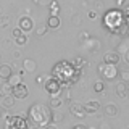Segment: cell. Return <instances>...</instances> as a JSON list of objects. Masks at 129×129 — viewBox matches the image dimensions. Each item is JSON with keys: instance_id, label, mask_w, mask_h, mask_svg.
Segmentation results:
<instances>
[{"instance_id": "cell-42", "label": "cell", "mask_w": 129, "mask_h": 129, "mask_svg": "<svg viewBox=\"0 0 129 129\" xmlns=\"http://www.w3.org/2000/svg\"><path fill=\"white\" fill-rule=\"evenodd\" d=\"M89 2H99V0H89Z\"/></svg>"}, {"instance_id": "cell-31", "label": "cell", "mask_w": 129, "mask_h": 129, "mask_svg": "<svg viewBox=\"0 0 129 129\" xmlns=\"http://www.w3.org/2000/svg\"><path fill=\"white\" fill-rule=\"evenodd\" d=\"M21 34H23V31L19 29V27H15V29H13V32H11V36H13V39H16L18 36H21Z\"/></svg>"}, {"instance_id": "cell-36", "label": "cell", "mask_w": 129, "mask_h": 129, "mask_svg": "<svg viewBox=\"0 0 129 129\" xmlns=\"http://www.w3.org/2000/svg\"><path fill=\"white\" fill-rule=\"evenodd\" d=\"M99 129H113V127H111V124H110V123H102Z\"/></svg>"}, {"instance_id": "cell-41", "label": "cell", "mask_w": 129, "mask_h": 129, "mask_svg": "<svg viewBox=\"0 0 129 129\" xmlns=\"http://www.w3.org/2000/svg\"><path fill=\"white\" fill-rule=\"evenodd\" d=\"M124 32H126V36H127V39H129V27H126V31H124Z\"/></svg>"}, {"instance_id": "cell-13", "label": "cell", "mask_w": 129, "mask_h": 129, "mask_svg": "<svg viewBox=\"0 0 129 129\" xmlns=\"http://www.w3.org/2000/svg\"><path fill=\"white\" fill-rule=\"evenodd\" d=\"M103 115L108 116V118H116L119 115V108L116 107L115 103H107L103 107Z\"/></svg>"}, {"instance_id": "cell-26", "label": "cell", "mask_w": 129, "mask_h": 129, "mask_svg": "<svg viewBox=\"0 0 129 129\" xmlns=\"http://www.w3.org/2000/svg\"><path fill=\"white\" fill-rule=\"evenodd\" d=\"M71 63H73V66H74V68L81 70V68H82L84 64H86V60H84V58H81V56H78V58H74Z\"/></svg>"}, {"instance_id": "cell-14", "label": "cell", "mask_w": 129, "mask_h": 129, "mask_svg": "<svg viewBox=\"0 0 129 129\" xmlns=\"http://www.w3.org/2000/svg\"><path fill=\"white\" fill-rule=\"evenodd\" d=\"M121 60V56L118 52H107V53L103 55V61L105 63H111V64H118Z\"/></svg>"}, {"instance_id": "cell-20", "label": "cell", "mask_w": 129, "mask_h": 129, "mask_svg": "<svg viewBox=\"0 0 129 129\" xmlns=\"http://www.w3.org/2000/svg\"><path fill=\"white\" fill-rule=\"evenodd\" d=\"M0 94H2V95H10V94H13V86H11L8 81H3V82L0 84Z\"/></svg>"}, {"instance_id": "cell-33", "label": "cell", "mask_w": 129, "mask_h": 129, "mask_svg": "<svg viewBox=\"0 0 129 129\" xmlns=\"http://www.w3.org/2000/svg\"><path fill=\"white\" fill-rule=\"evenodd\" d=\"M123 58H124V61H126V63L129 64V47H127L126 50L123 52Z\"/></svg>"}, {"instance_id": "cell-32", "label": "cell", "mask_w": 129, "mask_h": 129, "mask_svg": "<svg viewBox=\"0 0 129 129\" xmlns=\"http://www.w3.org/2000/svg\"><path fill=\"white\" fill-rule=\"evenodd\" d=\"M7 113H8V110H7V108L5 107H2V105H0V118H7Z\"/></svg>"}, {"instance_id": "cell-37", "label": "cell", "mask_w": 129, "mask_h": 129, "mask_svg": "<svg viewBox=\"0 0 129 129\" xmlns=\"http://www.w3.org/2000/svg\"><path fill=\"white\" fill-rule=\"evenodd\" d=\"M89 37V34H87V32H81V36H79V40H81V42H84V40H86Z\"/></svg>"}, {"instance_id": "cell-35", "label": "cell", "mask_w": 129, "mask_h": 129, "mask_svg": "<svg viewBox=\"0 0 129 129\" xmlns=\"http://www.w3.org/2000/svg\"><path fill=\"white\" fill-rule=\"evenodd\" d=\"M123 13H124V19H126V23L129 24V5L126 7V10H124Z\"/></svg>"}, {"instance_id": "cell-9", "label": "cell", "mask_w": 129, "mask_h": 129, "mask_svg": "<svg viewBox=\"0 0 129 129\" xmlns=\"http://www.w3.org/2000/svg\"><path fill=\"white\" fill-rule=\"evenodd\" d=\"M18 27L24 34H27V32H31L34 29V21H32L29 16H21V18H19V23H18Z\"/></svg>"}, {"instance_id": "cell-25", "label": "cell", "mask_w": 129, "mask_h": 129, "mask_svg": "<svg viewBox=\"0 0 129 129\" xmlns=\"http://www.w3.org/2000/svg\"><path fill=\"white\" fill-rule=\"evenodd\" d=\"M27 40H29V37H27V34H24V32H23L21 36H18V37L15 39V42L18 44L19 47H23V45H26V44H27Z\"/></svg>"}, {"instance_id": "cell-3", "label": "cell", "mask_w": 129, "mask_h": 129, "mask_svg": "<svg viewBox=\"0 0 129 129\" xmlns=\"http://www.w3.org/2000/svg\"><path fill=\"white\" fill-rule=\"evenodd\" d=\"M27 118L34 126L37 127H44L47 126L48 123H52L50 118H52V108L48 105H44V103H32L27 110Z\"/></svg>"}, {"instance_id": "cell-6", "label": "cell", "mask_w": 129, "mask_h": 129, "mask_svg": "<svg viewBox=\"0 0 129 129\" xmlns=\"http://www.w3.org/2000/svg\"><path fill=\"white\" fill-rule=\"evenodd\" d=\"M44 89L48 92V95H60L61 94V84L58 82L56 79L53 78H47L45 82H44Z\"/></svg>"}, {"instance_id": "cell-27", "label": "cell", "mask_w": 129, "mask_h": 129, "mask_svg": "<svg viewBox=\"0 0 129 129\" xmlns=\"http://www.w3.org/2000/svg\"><path fill=\"white\" fill-rule=\"evenodd\" d=\"M48 8H50V11H52V15H56L60 11V5L55 2V0H52V2H48V5H47Z\"/></svg>"}, {"instance_id": "cell-30", "label": "cell", "mask_w": 129, "mask_h": 129, "mask_svg": "<svg viewBox=\"0 0 129 129\" xmlns=\"http://www.w3.org/2000/svg\"><path fill=\"white\" fill-rule=\"evenodd\" d=\"M47 79V74H39L37 78H36V84H44Z\"/></svg>"}, {"instance_id": "cell-21", "label": "cell", "mask_w": 129, "mask_h": 129, "mask_svg": "<svg viewBox=\"0 0 129 129\" xmlns=\"http://www.w3.org/2000/svg\"><path fill=\"white\" fill-rule=\"evenodd\" d=\"M50 121H52L53 124L61 123V121H63V113H61V111H58L56 108H55V110H52V118H50Z\"/></svg>"}, {"instance_id": "cell-11", "label": "cell", "mask_w": 129, "mask_h": 129, "mask_svg": "<svg viewBox=\"0 0 129 129\" xmlns=\"http://www.w3.org/2000/svg\"><path fill=\"white\" fill-rule=\"evenodd\" d=\"M84 110H86L87 115H94V113H99L102 110V107H100L99 100H89V102L84 103Z\"/></svg>"}, {"instance_id": "cell-23", "label": "cell", "mask_w": 129, "mask_h": 129, "mask_svg": "<svg viewBox=\"0 0 129 129\" xmlns=\"http://www.w3.org/2000/svg\"><path fill=\"white\" fill-rule=\"evenodd\" d=\"M21 79H23V78H21V74H19V73H16V74H11V76H10L8 82H10L11 86L15 87V86H18V84H21Z\"/></svg>"}, {"instance_id": "cell-45", "label": "cell", "mask_w": 129, "mask_h": 129, "mask_svg": "<svg viewBox=\"0 0 129 129\" xmlns=\"http://www.w3.org/2000/svg\"><path fill=\"white\" fill-rule=\"evenodd\" d=\"M0 81H2V79H0Z\"/></svg>"}, {"instance_id": "cell-5", "label": "cell", "mask_w": 129, "mask_h": 129, "mask_svg": "<svg viewBox=\"0 0 129 129\" xmlns=\"http://www.w3.org/2000/svg\"><path fill=\"white\" fill-rule=\"evenodd\" d=\"M5 129H29V124L23 116H7Z\"/></svg>"}, {"instance_id": "cell-19", "label": "cell", "mask_w": 129, "mask_h": 129, "mask_svg": "<svg viewBox=\"0 0 129 129\" xmlns=\"http://www.w3.org/2000/svg\"><path fill=\"white\" fill-rule=\"evenodd\" d=\"M45 24H47V27H48V29H58V27H60V24H61V21H60V18H58L56 15H50Z\"/></svg>"}, {"instance_id": "cell-39", "label": "cell", "mask_w": 129, "mask_h": 129, "mask_svg": "<svg viewBox=\"0 0 129 129\" xmlns=\"http://www.w3.org/2000/svg\"><path fill=\"white\" fill-rule=\"evenodd\" d=\"M73 129H89V127H87V126H84V124H76V126L73 127Z\"/></svg>"}, {"instance_id": "cell-24", "label": "cell", "mask_w": 129, "mask_h": 129, "mask_svg": "<svg viewBox=\"0 0 129 129\" xmlns=\"http://www.w3.org/2000/svg\"><path fill=\"white\" fill-rule=\"evenodd\" d=\"M47 31H48L47 24H39V26L36 27V36H37V37H42V36L47 34Z\"/></svg>"}, {"instance_id": "cell-7", "label": "cell", "mask_w": 129, "mask_h": 129, "mask_svg": "<svg viewBox=\"0 0 129 129\" xmlns=\"http://www.w3.org/2000/svg\"><path fill=\"white\" fill-rule=\"evenodd\" d=\"M70 113L74 116V118H79V119H84L87 116L86 110H84V105L78 103V102H71L70 103Z\"/></svg>"}, {"instance_id": "cell-12", "label": "cell", "mask_w": 129, "mask_h": 129, "mask_svg": "<svg viewBox=\"0 0 129 129\" xmlns=\"http://www.w3.org/2000/svg\"><path fill=\"white\" fill-rule=\"evenodd\" d=\"M115 92H116V95H118L119 99H126V97L129 95V84L124 82V81H121V82L116 84Z\"/></svg>"}, {"instance_id": "cell-16", "label": "cell", "mask_w": 129, "mask_h": 129, "mask_svg": "<svg viewBox=\"0 0 129 129\" xmlns=\"http://www.w3.org/2000/svg\"><path fill=\"white\" fill-rule=\"evenodd\" d=\"M0 105H2V107H5L7 110L13 108V105H15V97H13V94H10V95H2V99H0Z\"/></svg>"}, {"instance_id": "cell-8", "label": "cell", "mask_w": 129, "mask_h": 129, "mask_svg": "<svg viewBox=\"0 0 129 129\" xmlns=\"http://www.w3.org/2000/svg\"><path fill=\"white\" fill-rule=\"evenodd\" d=\"M29 95V89H27L26 84H18V86H15L13 87V97L15 99H18V100H24L26 97Z\"/></svg>"}, {"instance_id": "cell-29", "label": "cell", "mask_w": 129, "mask_h": 129, "mask_svg": "<svg viewBox=\"0 0 129 129\" xmlns=\"http://www.w3.org/2000/svg\"><path fill=\"white\" fill-rule=\"evenodd\" d=\"M118 78H121V81H124V82H129V71L127 70L118 71Z\"/></svg>"}, {"instance_id": "cell-40", "label": "cell", "mask_w": 129, "mask_h": 129, "mask_svg": "<svg viewBox=\"0 0 129 129\" xmlns=\"http://www.w3.org/2000/svg\"><path fill=\"white\" fill-rule=\"evenodd\" d=\"M115 2H116V7H123L126 0H115Z\"/></svg>"}, {"instance_id": "cell-4", "label": "cell", "mask_w": 129, "mask_h": 129, "mask_svg": "<svg viewBox=\"0 0 129 129\" xmlns=\"http://www.w3.org/2000/svg\"><path fill=\"white\" fill-rule=\"evenodd\" d=\"M118 64H111V63H105L102 61L97 68V73L102 78V81H115L118 78Z\"/></svg>"}, {"instance_id": "cell-2", "label": "cell", "mask_w": 129, "mask_h": 129, "mask_svg": "<svg viewBox=\"0 0 129 129\" xmlns=\"http://www.w3.org/2000/svg\"><path fill=\"white\" fill-rule=\"evenodd\" d=\"M102 26L107 27L110 31V34H123L126 31V19H124V13L119 10V8H113V10H108L107 13L103 15L102 18Z\"/></svg>"}, {"instance_id": "cell-10", "label": "cell", "mask_w": 129, "mask_h": 129, "mask_svg": "<svg viewBox=\"0 0 129 129\" xmlns=\"http://www.w3.org/2000/svg\"><path fill=\"white\" fill-rule=\"evenodd\" d=\"M82 44L90 50V53H95V52H99V48H100V40L97 39L95 36H89Z\"/></svg>"}, {"instance_id": "cell-18", "label": "cell", "mask_w": 129, "mask_h": 129, "mask_svg": "<svg viewBox=\"0 0 129 129\" xmlns=\"http://www.w3.org/2000/svg\"><path fill=\"white\" fill-rule=\"evenodd\" d=\"M63 102H64L63 97H60V95H50V99H48V107H50L52 110H55V108L61 107Z\"/></svg>"}, {"instance_id": "cell-22", "label": "cell", "mask_w": 129, "mask_h": 129, "mask_svg": "<svg viewBox=\"0 0 129 129\" xmlns=\"http://www.w3.org/2000/svg\"><path fill=\"white\" fill-rule=\"evenodd\" d=\"M94 92H97V94H102V92H105V81H95L94 82Z\"/></svg>"}, {"instance_id": "cell-15", "label": "cell", "mask_w": 129, "mask_h": 129, "mask_svg": "<svg viewBox=\"0 0 129 129\" xmlns=\"http://www.w3.org/2000/svg\"><path fill=\"white\" fill-rule=\"evenodd\" d=\"M11 74H13V70H11L10 64H0V79L8 81Z\"/></svg>"}, {"instance_id": "cell-46", "label": "cell", "mask_w": 129, "mask_h": 129, "mask_svg": "<svg viewBox=\"0 0 129 129\" xmlns=\"http://www.w3.org/2000/svg\"><path fill=\"white\" fill-rule=\"evenodd\" d=\"M40 129H42V127H40Z\"/></svg>"}, {"instance_id": "cell-38", "label": "cell", "mask_w": 129, "mask_h": 129, "mask_svg": "<svg viewBox=\"0 0 129 129\" xmlns=\"http://www.w3.org/2000/svg\"><path fill=\"white\" fill-rule=\"evenodd\" d=\"M42 129H56V126H55V124H53V123H48V124H47V126H44Z\"/></svg>"}, {"instance_id": "cell-1", "label": "cell", "mask_w": 129, "mask_h": 129, "mask_svg": "<svg viewBox=\"0 0 129 129\" xmlns=\"http://www.w3.org/2000/svg\"><path fill=\"white\" fill-rule=\"evenodd\" d=\"M81 74V70L73 66V63L70 61H58L52 68V78L56 79L61 87H70L73 82H76L78 76Z\"/></svg>"}, {"instance_id": "cell-43", "label": "cell", "mask_w": 129, "mask_h": 129, "mask_svg": "<svg viewBox=\"0 0 129 129\" xmlns=\"http://www.w3.org/2000/svg\"><path fill=\"white\" fill-rule=\"evenodd\" d=\"M0 99H2V94H0Z\"/></svg>"}, {"instance_id": "cell-34", "label": "cell", "mask_w": 129, "mask_h": 129, "mask_svg": "<svg viewBox=\"0 0 129 129\" xmlns=\"http://www.w3.org/2000/svg\"><path fill=\"white\" fill-rule=\"evenodd\" d=\"M87 18H89V19H95V18H97V11H95V10H90V11L87 13Z\"/></svg>"}, {"instance_id": "cell-17", "label": "cell", "mask_w": 129, "mask_h": 129, "mask_svg": "<svg viewBox=\"0 0 129 129\" xmlns=\"http://www.w3.org/2000/svg\"><path fill=\"white\" fill-rule=\"evenodd\" d=\"M36 68H37L36 60H32V58H24V61H23V70L26 71V73H34Z\"/></svg>"}, {"instance_id": "cell-28", "label": "cell", "mask_w": 129, "mask_h": 129, "mask_svg": "<svg viewBox=\"0 0 129 129\" xmlns=\"http://www.w3.org/2000/svg\"><path fill=\"white\" fill-rule=\"evenodd\" d=\"M81 23H82V16H81L79 13H76V15L71 16V24H73V26H81Z\"/></svg>"}, {"instance_id": "cell-44", "label": "cell", "mask_w": 129, "mask_h": 129, "mask_svg": "<svg viewBox=\"0 0 129 129\" xmlns=\"http://www.w3.org/2000/svg\"><path fill=\"white\" fill-rule=\"evenodd\" d=\"M127 129H129V126H127Z\"/></svg>"}]
</instances>
